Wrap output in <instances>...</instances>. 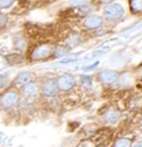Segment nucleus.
Returning a JSON list of instances; mask_svg holds the SVG:
<instances>
[{
	"mask_svg": "<svg viewBox=\"0 0 142 147\" xmlns=\"http://www.w3.org/2000/svg\"><path fill=\"white\" fill-rule=\"evenodd\" d=\"M78 147H92V143L89 141H84V142L80 143V145H78Z\"/></svg>",
	"mask_w": 142,
	"mask_h": 147,
	"instance_id": "412c9836",
	"label": "nucleus"
},
{
	"mask_svg": "<svg viewBox=\"0 0 142 147\" xmlns=\"http://www.w3.org/2000/svg\"><path fill=\"white\" fill-rule=\"evenodd\" d=\"M80 83H82V86L84 87V88H87V89L92 88V78H91L89 76H82Z\"/></svg>",
	"mask_w": 142,
	"mask_h": 147,
	"instance_id": "ddd939ff",
	"label": "nucleus"
},
{
	"mask_svg": "<svg viewBox=\"0 0 142 147\" xmlns=\"http://www.w3.org/2000/svg\"><path fill=\"white\" fill-rule=\"evenodd\" d=\"M102 3H111V1H113V0H101Z\"/></svg>",
	"mask_w": 142,
	"mask_h": 147,
	"instance_id": "b1692460",
	"label": "nucleus"
},
{
	"mask_svg": "<svg viewBox=\"0 0 142 147\" xmlns=\"http://www.w3.org/2000/svg\"><path fill=\"white\" fill-rule=\"evenodd\" d=\"M124 9L121 4H110L103 9V15L107 19H118L123 15Z\"/></svg>",
	"mask_w": 142,
	"mask_h": 147,
	"instance_id": "f03ea898",
	"label": "nucleus"
},
{
	"mask_svg": "<svg viewBox=\"0 0 142 147\" xmlns=\"http://www.w3.org/2000/svg\"><path fill=\"white\" fill-rule=\"evenodd\" d=\"M97 65H98V62L93 63V64H91V65H86V67H83V71H86V72H88V71H92V69H94V68H96Z\"/></svg>",
	"mask_w": 142,
	"mask_h": 147,
	"instance_id": "aec40b11",
	"label": "nucleus"
},
{
	"mask_svg": "<svg viewBox=\"0 0 142 147\" xmlns=\"http://www.w3.org/2000/svg\"><path fill=\"white\" fill-rule=\"evenodd\" d=\"M5 24V15H1V25Z\"/></svg>",
	"mask_w": 142,
	"mask_h": 147,
	"instance_id": "4be33fe9",
	"label": "nucleus"
},
{
	"mask_svg": "<svg viewBox=\"0 0 142 147\" xmlns=\"http://www.w3.org/2000/svg\"><path fill=\"white\" fill-rule=\"evenodd\" d=\"M32 79H33V77L30 73L28 72H20L18 77H16V84H19V86H26V84H29V83H32Z\"/></svg>",
	"mask_w": 142,
	"mask_h": 147,
	"instance_id": "6e6552de",
	"label": "nucleus"
},
{
	"mask_svg": "<svg viewBox=\"0 0 142 147\" xmlns=\"http://www.w3.org/2000/svg\"><path fill=\"white\" fill-rule=\"evenodd\" d=\"M87 0H70V5H74V6H82Z\"/></svg>",
	"mask_w": 142,
	"mask_h": 147,
	"instance_id": "6ab92c4d",
	"label": "nucleus"
},
{
	"mask_svg": "<svg viewBox=\"0 0 142 147\" xmlns=\"http://www.w3.org/2000/svg\"><path fill=\"white\" fill-rule=\"evenodd\" d=\"M133 147H142V142H137L136 145H135Z\"/></svg>",
	"mask_w": 142,
	"mask_h": 147,
	"instance_id": "5701e85b",
	"label": "nucleus"
},
{
	"mask_svg": "<svg viewBox=\"0 0 142 147\" xmlns=\"http://www.w3.org/2000/svg\"><path fill=\"white\" fill-rule=\"evenodd\" d=\"M6 61L10 64H18V63L23 62V58L19 54H9V55H6Z\"/></svg>",
	"mask_w": 142,
	"mask_h": 147,
	"instance_id": "9b49d317",
	"label": "nucleus"
},
{
	"mask_svg": "<svg viewBox=\"0 0 142 147\" xmlns=\"http://www.w3.org/2000/svg\"><path fill=\"white\" fill-rule=\"evenodd\" d=\"M58 88H59L58 87V79L50 78V79H47V81L43 83V93H44V96L54 94Z\"/></svg>",
	"mask_w": 142,
	"mask_h": 147,
	"instance_id": "423d86ee",
	"label": "nucleus"
},
{
	"mask_svg": "<svg viewBox=\"0 0 142 147\" xmlns=\"http://www.w3.org/2000/svg\"><path fill=\"white\" fill-rule=\"evenodd\" d=\"M14 44H15L16 48H24L25 40L22 38V36H18V35H16V36H15V39H14Z\"/></svg>",
	"mask_w": 142,
	"mask_h": 147,
	"instance_id": "2eb2a0df",
	"label": "nucleus"
},
{
	"mask_svg": "<svg viewBox=\"0 0 142 147\" xmlns=\"http://www.w3.org/2000/svg\"><path fill=\"white\" fill-rule=\"evenodd\" d=\"M67 53V49L66 48H62V47H57L55 48V52H54V55L55 57H60L63 54H66Z\"/></svg>",
	"mask_w": 142,
	"mask_h": 147,
	"instance_id": "a211bd4d",
	"label": "nucleus"
},
{
	"mask_svg": "<svg viewBox=\"0 0 142 147\" xmlns=\"http://www.w3.org/2000/svg\"><path fill=\"white\" fill-rule=\"evenodd\" d=\"M14 0H0V5H1V9H6L9 6L13 5Z\"/></svg>",
	"mask_w": 142,
	"mask_h": 147,
	"instance_id": "f3484780",
	"label": "nucleus"
},
{
	"mask_svg": "<svg viewBox=\"0 0 142 147\" xmlns=\"http://www.w3.org/2000/svg\"><path fill=\"white\" fill-rule=\"evenodd\" d=\"M113 147H131V140L128 138H120L114 142Z\"/></svg>",
	"mask_w": 142,
	"mask_h": 147,
	"instance_id": "4468645a",
	"label": "nucleus"
},
{
	"mask_svg": "<svg viewBox=\"0 0 142 147\" xmlns=\"http://www.w3.org/2000/svg\"><path fill=\"white\" fill-rule=\"evenodd\" d=\"M37 91H38V87H37L35 83H29V84H26L23 87V96L25 97V98H29V97H33V96H35V93Z\"/></svg>",
	"mask_w": 142,
	"mask_h": 147,
	"instance_id": "1a4fd4ad",
	"label": "nucleus"
},
{
	"mask_svg": "<svg viewBox=\"0 0 142 147\" xmlns=\"http://www.w3.org/2000/svg\"><path fill=\"white\" fill-rule=\"evenodd\" d=\"M74 83H76V79H74V77L72 74H69V73H64V74H62L58 78V87L62 91H68V89H70L74 86Z\"/></svg>",
	"mask_w": 142,
	"mask_h": 147,
	"instance_id": "7ed1b4c3",
	"label": "nucleus"
},
{
	"mask_svg": "<svg viewBox=\"0 0 142 147\" xmlns=\"http://www.w3.org/2000/svg\"><path fill=\"white\" fill-rule=\"evenodd\" d=\"M55 52V47L50 45V44H43V45H38L37 48L33 51L32 53V58L37 61V59H44L48 57L53 55Z\"/></svg>",
	"mask_w": 142,
	"mask_h": 147,
	"instance_id": "f257e3e1",
	"label": "nucleus"
},
{
	"mask_svg": "<svg viewBox=\"0 0 142 147\" xmlns=\"http://www.w3.org/2000/svg\"><path fill=\"white\" fill-rule=\"evenodd\" d=\"M118 119H120V113L114 109H111L104 115V121L107 123H116Z\"/></svg>",
	"mask_w": 142,
	"mask_h": 147,
	"instance_id": "9d476101",
	"label": "nucleus"
},
{
	"mask_svg": "<svg viewBox=\"0 0 142 147\" xmlns=\"http://www.w3.org/2000/svg\"><path fill=\"white\" fill-rule=\"evenodd\" d=\"M78 59V55H68L66 58H63L60 63H72V62H76Z\"/></svg>",
	"mask_w": 142,
	"mask_h": 147,
	"instance_id": "dca6fc26",
	"label": "nucleus"
},
{
	"mask_svg": "<svg viewBox=\"0 0 142 147\" xmlns=\"http://www.w3.org/2000/svg\"><path fill=\"white\" fill-rule=\"evenodd\" d=\"M16 102H18V94H16L14 91L5 92L4 94L1 96V106L4 107V108L14 106Z\"/></svg>",
	"mask_w": 142,
	"mask_h": 147,
	"instance_id": "39448f33",
	"label": "nucleus"
},
{
	"mask_svg": "<svg viewBox=\"0 0 142 147\" xmlns=\"http://www.w3.org/2000/svg\"><path fill=\"white\" fill-rule=\"evenodd\" d=\"M101 24H102V18L99 15H89L84 19L83 25L86 26L87 29H94L98 28Z\"/></svg>",
	"mask_w": 142,
	"mask_h": 147,
	"instance_id": "0eeeda50",
	"label": "nucleus"
},
{
	"mask_svg": "<svg viewBox=\"0 0 142 147\" xmlns=\"http://www.w3.org/2000/svg\"><path fill=\"white\" fill-rule=\"evenodd\" d=\"M98 78H99V81L104 83V84H112L118 79V74L114 71H102L98 74Z\"/></svg>",
	"mask_w": 142,
	"mask_h": 147,
	"instance_id": "20e7f679",
	"label": "nucleus"
},
{
	"mask_svg": "<svg viewBox=\"0 0 142 147\" xmlns=\"http://www.w3.org/2000/svg\"><path fill=\"white\" fill-rule=\"evenodd\" d=\"M131 9L136 13H142V0H131Z\"/></svg>",
	"mask_w": 142,
	"mask_h": 147,
	"instance_id": "f8f14e48",
	"label": "nucleus"
}]
</instances>
